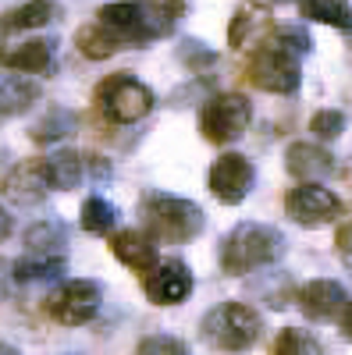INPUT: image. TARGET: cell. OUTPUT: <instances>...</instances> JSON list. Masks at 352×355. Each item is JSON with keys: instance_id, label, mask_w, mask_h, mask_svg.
<instances>
[{"instance_id": "18", "label": "cell", "mask_w": 352, "mask_h": 355, "mask_svg": "<svg viewBox=\"0 0 352 355\" xmlns=\"http://www.w3.org/2000/svg\"><path fill=\"white\" fill-rule=\"evenodd\" d=\"M40 82L25 78V75H4L0 78V117H15L22 110H28L40 100Z\"/></svg>"}, {"instance_id": "3", "label": "cell", "mask_w": 352, "mask_h": 355, "mask_svg": "<svg viewBox=\"0 0 352 355\" xmlns=\"http://www.w3.org/2000/svg\"><path fill=\"white\" fill-rule=\"evenodd\" d=\"M199 331L203 341L214 345L217 352H246L260 338V316L242 302H224L203 316Z\"/></svg>"}, {"instance_id": "5", "label": "cell", "mask_w": 352, "mask_h": 355, "mask_svg": "<svg viewBox=\"0 0 352 355\" xmlns=\"http://www.w3.org/2000/svg\"><path fill=\"white\" fill-rule=\"evenodd\" d=\"M246 78L256 89H263V93L288 96V93H296V89H299L303 68H299V57L292 50H285L281 43H271V46H256Z\"/></svg>"}, {"instance_id": "19", "label": "cell", "mask_w": 352, "mask_h": 355, "mask_svg": "<svg viewBox=\"0 0 352 355\" xmlns=\"http://www.w3.org/2000/svg\"><path fill=\"white\" fill-rule=\"evenodd\" d=\"M43 167H47L50 189H61V192L75 189L82 178H85V157H78V153H72V150L53 153L50 160H43Z\"/></svg>"}, {"instance_id": "20", "label": "cell", "mask_w": 352, "mask_h": 355, "mask_svg": "<svg viewBox=\"0 0 352 355\" xmlns=\"http://www.w3.org/2000/svg\"><path fill=\"white\" fill-rule=\"evenodd\" d=\"M65 277V259L61 256H25L15 263V281L18 284H53Z\"/></svg>"}, {"instance_id": "27", "label": "cell", "mask_w": 352, "mask_h": 355, "mask_svg": "<svg viewBox=\"0 0 352 355\" xmlns=\"http://www.w3.org/2000/svg\"><path fill=\"white\" fill-rule=\"evenodd\" d=\"M303 15L324 25L349 28V0H303Z\"/></svg>"}, {"instance_id": "6", "label": "cell", "mask_w": 352, "mask_h": 355, "mask_svg": "<svg viewBox=\"0 0 352 355\" xmlns=\"http://www.w3.org/2000/svg\"><path fill=\"white\" fill-rule=\"evenodd\" d=\"M249 121H253L249 100L239 96V93H221V96H214L207 107H203L199 132H203V139L214 142V146H231V142H239L246 135Z\"/></svg>"}, {"instance_id": "22", "label": "cell", "mask_w": 352, "mask_h": 355, "mask_svg": "<svg viewBox=\"0 0 352 355\" xmlns=\"http://www.w3.org/2000/svg\"><path fill=\"white\" fill-rule=\"evenodd\" d=\"M57 15H61V8L53 0H28L25 8H18L4 18V28H43V25L57 21Z\"/></svg>"}, {"instance_id": "10", "label": "cell", "mask_w": 352, "mask_h": 355, "mask_svg": "<svg viewBox=\"0 0 352 355\" xmlns=\"http://www.w3.org/2000/svg\"><path fill=\"white\" fill-rule=\"evenodd\" d=\"M253 182H256V171H253V164L242 153H224L221 160H214L210 178H207L214 199L224 202V206H239L249 196Z\"/></svg>"}, {"instance_id": "33", "label": "cell", "mask_w": 352, "mask_h": 355, "mask_svg": "<svg viewBox=\"0 0 352 355\" xmlns=\"http://www.w3.org/2000/svg\"><path fill=\"white\" fill-rule=\"evenodd\" d=\"M338 252H342V259L349 263V224L338 227Z\"/></svg>"}, {"instance_id": "26", "label": "cell", "mask_w": 352, "mask_h": 355, "mask_svg": "<svg viewBox=\"0 0 352 355\" xmlns=\"http://www.w3.org/2000/svg\"><path fill=\"white\" fill-rule=\"evenodd\" d=\"M274 355H328L313 334L299 331V327H285L274 341Z\"/></svg>"}, {"instance_id": "21", "label": "cell", "mask_w": 352, "mask_h": 355, "mask_svg": "<svg viewBox=\"0 0 352 355\" xmlns=\"http://www.w3.org/2000/svg\"><path fill=\"white\" fill-rule=\"evenodd\" d=\"M75 128H78V114H75V110H68V107H50L40 121L33 125V139H36L40 146H47V142H57V139L72 135Z\"/></svg>"}, {"instance_id": "9", "label": "cell", "mask_w": 352, "mask_h": 355, "mask_svg": "<svg viewBox=\"0 0 352 355\" xmlns=\"http://www.w3.org/2000/svg\"><path fill=\"white\" fill-rule=\"evenodd\" d=\"M285 210L303 227H324V224H335L342 217V199L331 189L317 185V182H303L299 189L288 192Z\"/></svg>"}, {"instance_id": "28", "label": "cell", "mask_w": 352, "mask_h": 355, "mask_svg": "<svg viewBox=\"0 0 352 355\" xmlns=\"http://www.w3.org/2000/svg\"><path fill=\"white\" fill-rule=\"evenodd\" d=\"M310 132L317 139H338L345 132V114L342 110H317L310 117Z\"/></svg>"}, {"instance_id": "35", "label": "cell", "mask_w": 352, "mask_h": 355, "mask_svg": "<svg viewBox=\"0 0 352 355\" xmlns=\"http://www.w3.org/2000/svg\"><path fill=\"white\" fill-rule=\"evenodd\" d=\"M0 355H18V352H15L11 345H0Z\"/></svg>"}, {"instance_id": "8", "label": "cell", "mask_w": 352, "mask_h": 355, "mask_svg": "<svg viewBox=\"0 0 352 355\" xmlns=\"http://www.w3.org/2000/svg\"><path fill=\"white\" fill-rule=\"evenodd\" d=\"M103 306V288L97 281H65L50 299H47V316H53L65 327H78V323H90Z\"/></svg>"}, {"instance_id": "36", "label": "cell", "mask_w": 352, "mask_h": 355, "mask_svg": "<svg viewBox=\"0 0 352 355\" xmlns=\"http://www.w3.org/2000/svg\"><path fill=\"white\" fill-rule=\"evenodd\" d=\"M278 4H288V0H278Z\"/></svg>"}, {"instance_id": "29", "label": "cell", "mask_w": 352, "mask_h": 355, "mask_svg": "<svg viewBox=\"0 0 352 355\" xmlns=\"http://www.w3.org/2000/svg\"><path fill=\"white\" fill-rule=\"evenodd\" d=\"M274 43H281L285 50H292V53H296V57L310 53V46H313L310 33H306V28H299V25H288V28H278V33H274Z\"/></svg>"}, {"instance_id": "4", "label": "cell", "mask_w": 352, "mask_h": 355, "mask_svg": "<svg viewBox=\"0 0 352 355\" xmlns=\"http://www.w3.org/2000/svg\"><path fill=\"white\" fill-rule=\"evenodd\" d=\"M153 103L157 100L150 93V85L132 78L128 71L110 75L97 89V107H100V114L107 117V121H114V125H135V121H142V117L153 110Z\"/></svg>"}, {"instance_id": "14", "label": "cell", "mask_w": 352, "mask_h": 355, "mask_svg": "<svg viewBox=\"0 0 352 355\" xmlns=\"http://www.w3.org/2000/svg\"><path fill=\"white\" fill-rule=\"evenodd\" d=\"M47 192H50V182H47L43 160H25L4 178V196L15 206H40Z\"/></svg>"}, {"instance_id": "2", "label": "cell", "mask_w": 352, "mask_h": 355, "mask_svg": "<svg viewBox=\"0 0 352 355\" xmlns=\"http://www.w3.org/2000/svg\"><path fill=\"white\" fill-rule=\"evenodd\" d=\"M142 214H146V224H150L153 239L171 242V245L192 242L203 231V224H207L199 206L192 199H178V196H150L142 206Z\"/></svg>"}, {"instance_id": "25", "label": "cell", "mask_w": 352, "mask_h": 355, "mask_svg": "<svg viewBox=\"0 0 352 355\" xmlns=\"http://www.w3.org/2000/svg\"><path fill=\"white\" fill-rule=\"evenodd\" d=\"M75 46H78L85 57H90V61H107L110 53L121 50V46H117V43L103 33L100 25H85V28H78V33H75Z\"/></svg>"}, {"instance_id": "31", "label": "cell", "mask_w": 352, "mask_h": 355, "mask_svg": "<svg viewBox=\"0 0 352 355\" xmlns=\"http://www.w3.org/2000/svg\"><path fill=\"white\" fill-rule=\"evenodd\" d=\"M135 355H189V352H185V345H182L178 338L157 334V338H146V341L139 345Z\"/></svg>"}, {"instance_id": "12", "label": "cell", "mask_w": 352, "mask_h": 355, "mask_svg": "<svg viewBox=\"0 0 352 355\" xmlns=\"http://www.w3.org/2000/svg\"><path fill=\"white\" fill-rule=\"evenodd\" d=\"M299 306L310 320H342V327L349 334V291L338 281H306V288L299 291Z\"/></svg>"}, {"instance_id": "23", "label": "cell", "mask_w": 352, "mask_h": 355, "mask_svg": "<svg viewBox=\"0 0 352 355\" xmlns=\"http://www.w3.org/2000/svg\"><path fill=\"white\" fill-rule=\"evenodd\" d=\"M114 224H117V206L114 202H107L100 196L85 199V206H82V227L85 231L90 234H107V231H114Z\"/></svg>"}, {"instance_id": "16", "label": "cell", "mask_w": 352, "mask_h": 355, "mask_svg": "<svg viewBox=\"0 0 352 355\" xmlns=\"http://www.w3.org/2000/svg\"><path fill=\"white\" fill-rule=\"evenodd\" d=\"M110 249H114V256L121 259L128 270H135V274H150L153 266H157V245H153V239H146V234L135 231V227L114 234Z\"/></svg>"}, {"instance_id": "11", "label": "cell", "mask_w": 352, "mask_h": 355, "mask_svg": "<svg viewBox=\"0 0 352 355\" xmlns=\"http://www.w3.org/2000/svg\"><path fill=\"white\" fill-rule=\"evenodd\" d=\"M192 295V274L182 259H167L157 263L150 274H146V299L153 306H178Z\"/></svg>"}, {"instance_id": "34", "label": "cell", "mask_w": 352, "mask_h": 355, "mask_svg": "<svg viewBox=\"0 0 352 355\" xmlns=\"http://www.w3.org/2000/svg\"><path fill=\"white\" fill-rule=\"evenodd\" d=\"M8 234H11V217H8V210H4V206H0V242H4Z\"/></svg>"}, {"instance_id": "32", "label": "cell", "mask_w": 352, "mask_h": 355, "mask_svg": "<svg viewBox=\"0 0 352 355\" xmlns=\"http://www.w3.org/2000/svg\"><path fill=\"white\" fill-rule=\"evenodd\" d=\"M85 167L93 171V178H97V182H103V178H110V164H107L103 157H85Z\"/></svg>"}, {"instance_id": "15", "label": "cell", "mask_w": 352, "mask_h": 355, "mask_svg": "<svg viewBox=\"0 0 352 355\" xmlns=\"http://www.w3.org/2000/svg\"><path fill=\"white\" fill-rule=\"evenodd\" d=\"M285 164H288V174H296L299 182H320V178H331L338 171L335 157L313 142H292L285 153Z\"/></svg>"}, {"instance_id": "13", "label": "cell", "mask_w": 352, "mask_h": 355, "mask_svg": "<svg viewBox=\"0 0 352 355\" xmlns=\"http://www.w3.org/2000/svg\"><path fill=\"white\" fill-rule=\"evenodd\" d=\"M271 33H274L271 8L249 0V4H242L239 11H235L231 28H228V43H231L235 50H249V46H260L263 36H271Z\"/></svg>"}, {"instance_id": "1", "label": "cell", "mask_w": 352, "mask_h": 355, "mask_svg": "<svg viewBox=\"0 0 352 355\" xmlns=\"http://www.w3.org/2000/svg\"><path fill=\"white\" fill-rule=\"evenodd\" d=\"M281 252H285V234L278 227L246 220L239 227H231V234L221 242V266H224V274L239 277V274L256 270V266L281 259Z\"/></svg>"}, {"instance_id": "30", "label": "cell", "mask_w": 352, "mask_h": 355, "mask_svg": "<svg viewBox=\"0 0 352 355\" xmlns=\"http://www.w3.org/2000/svg\"><path fill=\"white\" fill-rule=\"evenodd\" d=\"M178 57H182V61H185L192 71H196V68H210V64L217 61V53H214V50H207L199 40H185V43L178 46Z\"/></svg>"}, {"instance_id": "17", "label": "cell", "mask_w": 352, "mask_h": 355, "mask_svg": "<svg viewBox=\"0 0 352 355\" xmlns=\"http://www.w3.org/2000/svg\"><path fill=\"white\" fill-rule=\"evenodd\" d=\"M4 64L11 71H25V75H47V71H53V43H47V40L18 43L4 53Z\"/></svg>"}, {"instance_id": "24", "label": "cell", "mask_w": 352, "mask_h": 355, "mask_svg": "<svg viewBox=\"0 0 352 355\" xmlns=\"http://www.w3.org/2000/svg\"><path fill=\"white\" fill-rule=\"evenodd\" d=\"M25 245L33 256H50L65 245V227L57 220H43V224H33L25 234Z\"/></svg>"}, {"instance_id": "7", "label": "cell", "mask_w": 352, "mask_h": 355, "mask_svg": "<svg viewBox=\"0 0 352 355\" xmlns=\"http://www.w3.org/2000/svg\"><path fill=\"white\" fill-rule=\"evenodd\" d=\"M97 25L117 43V46H142L157 40L153 18L146 11V4L135 0H117V4H103L97 11Z\"/></svg>"}]
</instances>
